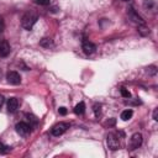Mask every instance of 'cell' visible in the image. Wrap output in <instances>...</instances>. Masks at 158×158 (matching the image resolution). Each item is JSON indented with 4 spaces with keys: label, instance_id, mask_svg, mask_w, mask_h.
Listing matches in <instances>:
<instances>
[{
    "label": "cell",
    "instance_id": "11",
    "mask_svg": "<svg viewBox=\"0 0 158 158\" xmlns=\"http://www.w3.org/2000/svg\"><path fill=\"white\" fill-rule=\"evenodd\" d=\"M40 46L41 47H44V48H49L53 46V40L52 38H48V37H44L40 41Z\"/></svg>",
    "mask_w": 158,
    "mask_h": 158
},
{
    "label": "cell",
    "instance_id": "22",
    "mask_svg": "<svg viewBox=\"0 0 158 158\" xmlns=\"http://www.w3.org/2000/svg\"><path fill=\"white\" fill-rule=\"evenodd\" d=\"M58 111H59V114H60V115H63V116H64V115H67V109H65V107H59V109H58Z\"/></svg>",
    "mask_w": 158,
    "mask_h": 158
},
{
    "label": "cell",
    "instance_id": "20",
    "mask_svg": "<svg viewBox=\"0 0 158 158\" xmlns=\"http://www.w3.org/2000/svg\"><path fill=\"white\" fill-rule=\"evenodd\" d=\"M147 72H148V74L154 75V74L157 73V69H156V67H154V65H151V67H148V68H147Z\"/></svg>",
    "mask_w": 158,
    "mask_h": 158
},
{
    "label": "cell",
    "instance_id": "16",
    "mask_svg": "<svg viewBox=\"0 0 158 158\" xmlns=\"http://www.w3.org/2000/svg\"><path fill=\"white\" fill-rule=\"evenodd\" d=\"M9 152H10V147L0 142V153H2V154H6V153H9Z\"/></svg>",
    "mask_w": 158,
    "mask_h": 158
},
{
    "label": "cell",
    "instance_id": "13",
    "mask_svg": "<svg viewBox=\"0 0 158 158\" xmlns=\"http://www.w3.org/2000/svg\"><path fill=\"white\" fill-rule=\"evenodd\" d=\"M84 111H85V104H84L83 101H80V102L74 107V112H75L77 115H83Z\"/></svg>",
    "mask_w": 158,
    "mask_h": 158
},
{
    "label": "cell",
    "instance_id": "24",
    "mask_svg": "<svg viewBox=\"0 0 158 158\" xmlns=\"http://www.w3.org/2000/svg\"><path fill=\"white\" fill-rule=\"evenodd\" d=\"M4 100H5V99H4V96L0 94V107H1V106H2V104H4Z\"/></svg>",
    "mask_w": 158,
    "mask_h": 158
},
{
    "label": "cell",
    "instance_id": "10",
    "mask_svg": "<svg viewBox=\"0 0 158 158\" xmlns=\"http://www.w3.org/2000/svg\"><path fill=\"white\" fill-rule=\"evenodd\" d=\"M10 53V44L6 41H0V57H6Z\"/></svg>",
    "mask_w": 158,
    "mask_h": 158
},
{
    "label": "cell",
    "instance_id": "7",
    "mask_svg": "<svg viewBox=\"0 0 158 158\" xmlns=\"http://www.w3.org/2000/svg\"><path fill=\"white\" fill-rule=\"evenodd\" d=\"M6 78H7V81H9L10 84H12V85H19V84L21 83V77H20V74H19L17 72H15V70L9 72L7 75H6Z\"/></svg>",
    "mask_w": 158,
    "mask_h": 158
},
{
    "label": "cell",
    "instance_id": "14",
    "mask_svg": "<svg viewBox=\"0 0 158 158\" xmlns=\"http://www.w3.org/2000/svg\"><path fill=\"white\" fill-rule=\"evenodd\" d=\"M138 32L142 35V36H147L149 33V30L144 26V25H138Z\"/></svg>",
    "mask_w": 158,
    "mask_h": 158
},
{
    "label": "cell",
    "instance_id": "4",
    "mask_svg": "<svg viewBox=\"0 0 158 158\" xmlns=\"http://www.w3.org/2000/svg\"><path fill=\"white\" fill-rule=\"evenodd\" d=\"M106 142H107V147L111 151H116V149L120 148V141H118V137L115 133H109L107 138H106Z\"/></svg>",
    "mask_w": 158,
    "mask_h": 158
},
{
    "label": "cell",
    "instance_id": "21",
    "mask_svg": "<svg viewBox=\"0 0 158 158\" xmlns=\"http://www.w3.org/2000/svg\"><path fill=\"white\" fill-rule=\"evenodd\" d=\"M4 30H5V22H4V19L0 17V33H1Z\"/></svg>",
    "mask_w": 158,
    "mask_h": 158
},
{
    "label": "cell",
    "instance_id": "3",
    "mask_svg": "<svg viewBox=\"0 0 158 158\" xmlns=\"http://www.w3.org/2000/svg\"><path fill=\"white\" fill-rule=\"evenodd\" d=\"M142 142H143V137H142V135L138 133V132H136V133H133V135L131 136L128 147H130L131 151H135V149H137V148L141 147Z\"/></svg>",
    "mask_w": 158,
    "mask_h": 158
},
{
    "label": "cell",
    "instance_id": "18",
    "mask_svg": "<svg viewBox=\"0 0 158 158\" xmlns=\"http://www.w3.org/2000/svg\"><path fill=\"white\" fill-rule=\"evenodd\" d=\"M153 5H154V2L152 0H144V2H143L144 9H151V7H153Z\"/></svg>",
    "mask_w": 158,
    "mask_h": 158
},
{
    "label": "cell",
    "instance_id": "12",
    "mask_svg": "<svg viewBox=\"0 0 158 158\" xmlns=\"http://www.w3.org/2000/svg\"><path fill=\"white\" fill-rule=\"evenodd\" d=\"M132 115H133V111H132L131 109L123 110V111L121 112V120H122V121H128V120L132 117Z\"/></svg>",
    "mask_w": 158,
    "mask_h": 158
},
{
    "label": "cell",
    "instance_id": "9",
    "mask_svg": "<svg viewBox=\"0 0 158 158\" xmlns=\"http://www.w3.org/2000/svg\"><path fill=\"white\" fill-rule=\"evenodd\" d=\"M19 109V100L16 98H10L7 100V111L9 112H16Z\"/></svg>",
    "mask_w": 158,
    "mask_h": 158
},
{
    "label": "cell",
    "instance_id": "23",
    "mask_svg": "<svg viewBox=\"0 0 158 158\" xmlns=\"http://www.w3.org/2000/svg\"><path fill=\"white\" fill-rule=\"evenodd\" d=\"M153 120H158V109H154L153 110Z\"/></svg>",
    "mask_w": 158,
    "mask_h": 158
},
{
    "label": "cell",
    "instance_id": "25",
    "mask_svg": "<svg viewBox=\"0 0 158 158\" xmlns=\"http://www.w3.org/2000/svg\"><path fill=\"white\" fill-rule=\"evenodd\" d=\"M122 1H128V0H122Z\"/></svg>",
    "mask_w": 158,
    "mask_h": 158
},
{
    "label": "cell",
    "instance_id": "5",
    "mask_svg": "<svg viewBox=\"0 0 158 158\" xmlns=\"http://www.w3.org/2000/svg\"><path fill=\"white\" fill-rule=\"evenodd\" d=\"M127 15H128V19H130L132 22H135V23H137V25H144V20L135 11V9H133L132 6H130V7L127 9Z\"/></svg>",
    "mask_w": 158,
    "mask_h": 158
},
{
    "label": "cell",
    "instance_id": "1",
    "mask_svg": "<svg viewBox=\"0 0 158 158\" xmlns=\"http://www.w3.org/2000/svg\"><path fill=\"white\" fill-rule=\"evenodd\" d=\"M37 20H38V15L35 11H27L21 17V26L25 30L30 31L33 27V25L37 22Z\"/></svg>",
    "mask_w": 158,
    "mask_h": 158
},
{
    "label": "cell",
    "instance_id": "15",
    "mask_svg": "<svg viewBox=\"0 0 158 158\" xmlns=\"http://www.w3.org/2000/svg\"><path fill=\"white\" fill-rule=\"evenodd\" d=\"M93 110H94V112H95V116L96 117H99L100 115H101V105L100 104H94V106H93Z\"/></svg>",
    "mask_w": 158,
    "mask_h": 158
},
{
    "label": "cell",
    "instance_id": "6",
    "mask_svg": "<svg viewBox=\"0 0 158 158\" xmlns=\"http://www.w3.org/2000/svg\"><path fill=\"white\" fill-rule=\"evenodd\" d=\"M15 130H16V132H17L20 136L25 137V136H27V135L30 133V131H31V126H30L28 123L21 121V122H17V123H16Z\"/></svg>",
    "mask_w": 158,
    "mask_h": 158
},
{
    "label": "cell",
    "instance_id": "19",
    "mask_svg": "<svg viewBox=\"0 0 158 158\" xmlns=\"http://www.w3.org/2000/svg\"><path fill=\"white\" fill-rule=\"evenodd\" d=\"M35 2L37 4V5H41V6H47V5H49V0H35Z\"/></svg>",
    "mask_w": 158,
    "mask_h": 158
},
{
    "label": "cell",
    "instance_id": "8",
    "mask_svg": "<svg viewBox=\"0 0 158 158\" xmlns=\"http://www.w3.org/2000/svg\"><path fill=\"white\" fill-rule=\"evenodd\" d=\"M81 48H83V51H84L85 54H93L96 51V46L93 42H90V41H84Z\"/></svg>",
    "mask_w": 158,
    "mask_h": 158
},
{
    "label": "cell",
    "instance_id": "17",
    "mask_svg": "<svg viewBox=\"0 0 158 158\" xmlns=\"http://www.w3.org/2000/svg\"><path fill=\"white\" fill-rule=\"evenodd\" d=\"M120 93H121V95H122L123 98H126V99H128V98L131 96L130 91H128L127 89H125V88H121V89H120Z\"/></svg>",
    "mask_w": 158,
    "mask_h": 158
},
{
    "label": "cell",
    "instance_id": "2",
    "mask_svg": "<svg viewBox=\"0 0 158 158\" xmlns=\"http://www.w3.org/2000/svg\"><path fill=\"white\" fill-rule=\"evenodd\" d=\"M68 128H69V123H68V122H58V123H56V125L51 128V135L54 136V137H59V136H62Z\"/></svg>",
    "mask_w": 158,
    "mask_h": 158
}]
</instances>
